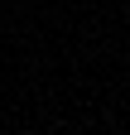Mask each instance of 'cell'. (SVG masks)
<instances>
[]
</instances>
